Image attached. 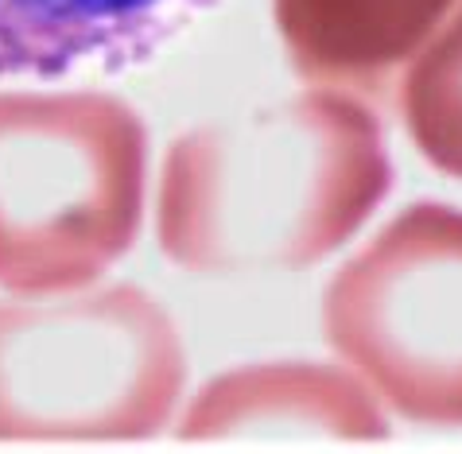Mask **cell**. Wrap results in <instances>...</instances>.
Returning a JSON list of instances; mask_svg holds the SVG:
<instances>
[{
    "mask_svg": "<svg viewBox=\"0 0 462 454\" xmlns=\"http://www.w3.org/2000/svg\"><path fill=\"white\" fill-rule=\"evenodd\" d=\"M389 190L381 116L346 89L307 86L171 140L156 237L195 276L295 272L335 256Z\"/></svg>",
    "mask_w": 462,
    "mask_h": 454,
    "instance_id": "1",
    "label": "cell"
},
{
    "mask_svg": "<svg viewBox=\"0 0 462 454\" xmlns=\"http://www.w3.org/2000/svg\"><path fill=\"white\" fill-rule=\"evenodd\" d=\"M148 128L106 89H0V292L59 295L133 253Z\"/></svg>",
    "mask_w": 462,
    "mask_h": 454,
    "instance_id": "2",
    "label": "cell"
},
{
    "mask_svg": "<svg viewBox=\"0 0 462 454\" xmlns=\"http://www.w3.org/2000/svg\"><path fill=\"white\" fill-rule=\"evenodd\" d=\"M183 385V334L136 283L0 303L5 443L152 439L171 423Z\"/></svg>",
    "mask_w": 462,
    "mask_h": 454,
    "instance_id": "3",
    "label": "cell"
},
{
    "mask_svg": "<svg viewBox=\"0 0 462 454\" xmlns=\"http://www.w3.org/2000/svg\"><path fill=\"white\" fill-rule=\"evenodd\" d=\"M323 334L384 412L462 427V210L412 202L323 292Z\"/></svg>",
    "mask_w": 462,
    "mask_h": 454,
    "instance_id": "4",
    "label": "cell"
},
{
    "mask_svg": "<svg viewBox=\"0 0 462 454\" xmlns=\"http://www.w3.org/2000/svg\"><path fill=\"white\" fill-rule=\"evenodd\" d=\"M389 439L384 404L357 373L327 361H253L217 373L179 420V439Z\"/></svg>",
    "mask_w": 462,
    "mask_h": 454,
    "instance_id": "5",
    "label": "cell"
},
{
    "mask_svg": "<svg viewBox=\"0 0 462 454\" xmlns=\"http://www.w3.org/2000/svg\"><path fill=\"white\" fill-rule=\"evenodd\" d=\"M217 0H0V78L117 74L148 62Z\"/></svg>",
    "mask_w": 462,
    "mask_h": 454,
    "instance_id": "6",
    "label": "cell"
},
{
    "mask_svg": "<svg viewBox=\"0 0 462 454\" xmlns=\"http://www.w3.org/2000/svg\"><path fill=\"white\" fill-rule=\"evenodd\" d=\"M458 0H273L291 70L311 86L381 94Z\"/></svg>",
    "mask_w": 462,
    "mask_h": 454,
    "instance_id": "7",
    "label": "cell"
},
{
    "mask_svg": "<svg viewBox=\"0 0 462 454\" xmlns=\"http://www.w3.org/2000/svg\"><path fill=\"white\" fill-rule=\"evenodd\" d=\"M401 113L423 160L462 179V5L408 62Z\"/></svg>",
    "mask_w": 462,
    "mask_h": 454,
    "instance_id": "8",
    "label": "cell"
}]
</instances>
